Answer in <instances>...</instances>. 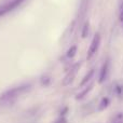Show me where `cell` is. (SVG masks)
<instances>
[{
	"label": "cell",
	"mask_w": 123,
	"mask_h": 123,
	"mask_svg": "<svg viewBox=\"0 0 123 123\" xmlns=\"http://www.w3.org/2000/svg\"><path fill=\"white\" fill-rule=\"evenodd\" d=\"M30 87H31V83H25L23 85L8 90V91H6L4 93H2L0 95V100L1 102H11V100L15 99L16 97L21 96L22 94H24L25 92H27L28 90H30Z\"/></svg>",
	"instance_id": "1"
},
{
	"label": "cell",
	"mask_w": 123,
	"mask_h": 123,
	"mask_svg": "<svg viewBox=\"0 0 123 123\" xmlns=\"http://www.w3.org/2000/svg\"><path fill=\"white\" fill-rule=\"evenodd\" d=\"M80 67H81V63H77V64H74V65L72 66L71 69H70V71H68V74L65 76L63 82H62V84H63L64 86H67V85H69L70 83L74 81V77H76L78 70L80 69Z\"/></svg>",
	"instance_id": "2"
},
{
	"label": "cell",
	"mask_w": 123,
	"mask_h": 123,
	"mask_svg": "<svg viewBox=\"0 0 123 123\" xmlns=\"http://www.w3.org/2000/svg\"><path fill=\"white\" fill-rule=\"evenodd\" d=\"M99 43H100V35L97 32V34L94 36L93 40H92V42H91V45H90V48H89L87 56H86L87 60H91V58L95 55V53L97 52L98 48H99Z\"/></svg>",
	"instance_id": "3"
},
{
	"label": "cell",
	"mask_w": 123,
	"mask_h": 123,
	"mask_svg": "<svg viewBox=\"0 0 123 123\" xmlns=\"http://www.w3.org/2000/svg\"><path fill=\"white\" fill-rule=\"evenodd\" d=\"M23 1L24 0H13V1L9 2L8 4H6V6H1V8H0V16L6 14V13H9V12H11L12 10H14V9L16 8L17 6H19Z\"/></svg>",
	"instance_id": "4"
},
{
	"label": "cell",
	"mask_w": 123,
	"mask_h": 123,
	"mask_svg": "<svg viewBox=\"0 0 123 123\" xmlns=\"http://www.w3.org/2000/svg\"><path fill=\"white\" fill-rule=\"evenodd\" d=\"M108 69H109V62L106 61L105 62V64L103 65L102 69H100L99 79H98V82L99 83H103L107 79V76H108Z\"/></svg>",
	"instance_id": "5"
},
{
	"label": "cell",
	"mask_w": 123,
	"mask_h": 123,
	"mask_svg": "<svg viewBox=\"0 0 123 123\" xmlns=\"http://www.w3.org/2000/svg\"><path fill=\"white\" fill-rule=\"evenodd\" d=\"M93 76H94V69H91L86 74H85V77L83 78V80L80 82V86H81V87L84 86V85L86 84V83L89 82V81L91 80L92 78H93Z\"/></svg>",
	"instance_id": "6"
},
{
	"label": "cell",
	"mask_w": 123,
	"mask_h": 123,
	"mask_svg": "<svg viewBox=\"0 0 123 123\" xmlns=\"http://www.w3.org/2000/svg\"><path fill=\"white\" fill-rule=\"evenodd\" d=\"M92 89H93V85H89V86L87 87H85L84 90H83L82 92H81V93H79V94H77V96H76V99L77 100H79V99H82L83 97H84V96H86L87 94L90 93V92L92 91Z\"/></svg>",
	"instance_id": "7"
},
{
	"label": "cell",
	"mask_w": 123,
	"mask_h": 123,
	"mask_svg": "<svg viewBox=\"0 0 123 123\" xmlns=\"http://www.w3.org/2000/svg\"><path fill=\"white\" fill-rule=\"evenodd\" d=\"M52 79L50 76H48V74H44V76L41 77L40 79V83L42 86H48V85H50V83H51Z\"/></svg>",
	"instance_id": "8"
},
{
	"label": "cell",
	"mask_w": 123,
	"mask_h": 123,
	"mask_svg": "<svg viewBox=\"0 0 123 123\" xmlns=\"http://www.w3.org/2000/svg\"><path fill=\"white\" fill-rule=\"evenodd\" d=\"M109 103H110L109 98H108V97H104V98L102 99V102H100V104H99V107H98V110L102 111V110H104V109H106L107 107H108Z\"/></svg>",
	"instance_id": "9"
},
{
	"label": "cell",
	"mask_w": 123,
	"mask_h": 123,
	"mask_svg": "<svg viewBox=\"0 0 123 123\" xmlns=\"http://www.w3.org/2000/svg\"><path fill=\"white\" fill-rule=\"evenodd\" d=\"M76 53H77V45H72V47H70L69 49H68L66 55H67L68 58H72L74 55H76Z\"/></svg>",
	"instance_id": "10"
},
{
	"label": "cell",
	"mask_w": 123,
	"mask_h": 123,
	"mask_svg": "<svg viewBox=\"0 0 123 123\" xmlns=\"http://www.w3.org/2000/svg\"><path fill=\"white\" fill-rule=\"evenodd\" d=\"M89 28H90V24H89V22H86V23L84 24V26H83V30H82V38H86L87 34H89Z\"/></svg>",
	"instance_id": "11"
},
{
	"label": "cell",
	"mask_w": 123,
	"mask_h": 123,
	"mask_svg": "<svg viewBox=\"0 0 123 123\" xmlns=\"http://www.w3.org/2000/svg\"><path fill=\"white\" fill-rule=\"evenodd\" d=\"M54 123H67V120H66L64 117H61L60 119H57Z\"/></svg>",
	"instance_id": "12"
},
{
	"label": "cell",
	"mask_w": 123,
	"mask_h": 123,
	"mask_svg": "<svg viewBox=\"0 0 123 123\" xmlns=\"http://www.w3.org/2000/svg\"><path fill=\"white\" fill-rule=\"evenodd\" d=\"M116 92H117L118 95H121V93H122V86H121V85L116 86Z\"/></svg>",
	"instance_id": "13"
},
{
	"label": "cell",
	"mask_w": 123,
	"mask_h": 123,
	"mask_svg": "<svg viewBox=\"0 0 123 123\" xmlns=\"http://www.w3.org/2000/svg\"><path fill=\"white\" fill-rule=\"evenodd\" d=\"M119 18H120V21H121V22H123V6L121 8V13H120V17H119Z\"/></svg>",
	"instance_id": "14"
},
{
	"label": "cell",
	"mask_w": 123,
	"mask_h": 123,
	"mask_svg": "<svg viewBox=\"0 0 123 123\" xmlns=\"http://www.w3.org/2000/svg\"><path fill=\"white\" fill-rule=\"evenodd\" d=\"M67 110H68V108H65V109H64V110H63V111H62V112H61L62 117H63V116H64V115H65V112H66V111H67Z\"/></svg>",
	"instance_id": "15"
}]
</instances>
